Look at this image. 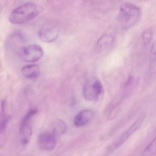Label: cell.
<instances>
[{"label": "cell", "mask_w": 156, "mask_h": 156, "mask_svg": "<svg viewBox=\"0 0 156 156\" xmlns=\"http://www.w3.org/2000/svg\"><path fill=\"white\" fill-rule=\"evenodd\" d=\"M44 8L34 3H25L17 6L10 13L9 20L13 24H22L34 19L42 12Z\"/></svg>", "instance_id": "6da1fadb"}, {"label": "cell", "mask_w": 156, "mask_h": 156, "mask_svg": "<svg viewBox=\"0 0 156 156\" xmlns=\"http://www.w3.org/2000/svg\"><path fill=\"white\" fill-rule=\"evenodd\" d=\"M140 16V9L135 5L125 2L120 6L118 18L123 29L128 30L134 26Z\"/></svg>", "instance_id": "7a4b0ae2"}, {"label": "cell", "mask_w": 156, "mask_h": 156, "mask_svg": "<svg viewBox=\"0 0 156 156\" xmlns=\"http://www.w3.org/2000/svg\"><path fill=\"white\" fill-rule=\"evenodd\" d=\"M83 94L86 101H99L102 99L104 94V89L102 83L97 78L89 79L84 84Z\"/></svg>", "instance_id": "3957f363"}, {"label": "cell", "mask_w": 156, "mask_h": 156, "mask_svg": "<svg viewBox=\"0 0 156 156\" xmlns=\"http://www.w3.org/2000/svg\"><path fill=\"white\" fill-rule=\"evenodd\" d=\"M36 109L29 110L23 117L19 128L21 142L23 145L27 144L29 143L32 135L31 122L33 117L37 114Z\"/></svg>", "instance_id": "277c9868"}, {"label": "cell", "mask_w": 156, "mask_h": 156, "mask_svg": "<svg viewBox=\"0 0 156 156\" xmlns=\"http://www.w3.org/2000/svg\"><path fill=\"white\" fill-rule=\"evenodd\" d=\"M145 116V114L140 115V116L137 118L132 125L125 132H124L109 147L108 150L110 152L114 151L121 147L124 143H125L134 133H135L140 128L144 120Z\"/></svg>", "instance_id": "5b68a950"}, {"label": "cell", "mask_w": 156, "mask_h": 156, "mask_svg": "<svg viewBox=\"0 0 156 156\" xmlns=\"http://www.w3.org/2000/svg\"><path fill=\"white\" fill-rule=\"evenodd\" d=\"M7 49L20 57L25 48L24 36L20 32L12 33L7 37L6 41Z\"/></svg>", "instance_id": "8992f818"}, {"label": "cell", "mask_w": 156, "mask_h": 156, "mask_svg": "<svg viewBox=\"0 0 156 156\" xmlns=\"http://www.w3.org/2000/svg\"><path fill=\"white\" fill-rule=\"evenodd\" d=\"M58 26L55 23H48L42 26L38 32V36L42 41L46 43H51L56 40L59 35Z\"/></svg>", "instance_id": "52a82bcc"}, {"label": "cell", "mask_w": 156, "mask_h": 156, "mask_svg": "<svg viewBox=\"0 0 156 156\" xmlns=\"http://www.w3.org/2000/svg\"><path fill=\"white\" fill-rule=\"evenodd\" d=\"M44 55L42 48L37 44H31L26 46L20 58L24 61L34 63L41 59Z\"/></svg>", "instance_id": "ba28073f"}, {"label": "cell", "mask_w": 156, "mask_h": 156, "mask_svg": "<svg viewBox=\"0 0 156 156\" xmlns=\"http://www.w3.org/2000/svg\"><path fill=\"white\" fill-rule=\"evenodd\" d=\"M115 36L116 29L111 27L98 39L96 44V50L102 52L110 48L114 42Z\"/></svg>", "instance_id": "9c48e42d"}, {"label": "cell", "mask_w": 156, "mask_h": 156, "mask_svg": "<svg viewBox=\"0 0 156 156\" xmlns=\"http://www.w3.org/2000/svg\"><path fill=\"white\" fill-rule=\"evenodd\" d=\"M57 138V136L52 132L41 134L38 139V147L44 151H53L56 147Z\"/></svg>", "instance_id": "30bf717a"}, {"label": "cell", "mask_w": 156, "mask_h": 156, "mask_svg": "<svg viewBox=\"0 0 156 156\" xmlns=\"http://www.w3.org/2000/svg\"><path fill=\"white\" fill-rule=\"evenodd\" d=\"M94 112L92 110L86 109L76 115L73 120L74 125L77 127H82L88 124L93 119Z\"/></svg>", "instance_id": "8fae6325"}, {"label": "cell", "mask_w": 156, "mask_h": 156, "mask_svg": "<svg viewBox=\"0 0 156 156\" xmlns=\"http://www.w3.org/2000/svg\"><path fill=\"white\" fill-rule=\"evenodd\" d=\"M39 67L36 65H28L24 66L21 69L22 75L27 79L37 78L40 75Z\"/></svg>", "instance_id": "7c38bea8"}, {"label": "cell", "mask_w": 156, "mask_h": 156, "mask_svg": "<svg viewBox=\"0 0 156 156\" xmlns=\"http://www.w3.org/2000/svg\"><path fill=\"white\" fill-rule=\"evenodd\" d=\"M67 130V127L66 124L62 120H57L53 124L52 132L58 137L65 134Z\"/></svg>", "instance_id": "4fadbf2b"}, {"label": "cell", "mask_w": 156, "mask_h": 156, "mask_svg": "<svg viewBox=\"0 0 156 156\" xmlns=\"http://www.w3.org/2000/svg\"><path fill=\"white\" fill-rule=\"evenodd\" d=\"M5 101L3 100L1 102V122H0V131L1 134L2 135L5 132L7 123L9 121L10 117L6 115L5 113Z\"/></svg>", "instance_id": "5bb4252c"}, {"label": "cell", "mask_w": 156, "mask_h": 156, "mask_svg": "<svg viewBox=\"0 0 156 156\" xmlns=\"http://www.w3.org/2000/svg\"><path fill=\"white\" fill-rule=\"evenodd\" d=\"M142 156H156V136L145 148Z\"/></svg>", "instance_id": "9a60e30c"}, {"label": "cell", "mask_w": 156, "mask_h": 156, "mask_svg": "<svg viewBox=\"0 0 156 156\" xmlns=\"http://www.w3.org/2000/svg\"><path fill=\"white\" fill-rule=\"evenodd\" d=\"M153 35V29L148 28L144 31L142 34V37L143 43L145 45H147L151 42Z\"/></svg>", "instance_id": "2e32d148"}, {"label": "cell", "mask_w": 156, "mask_h": 156, "mask_svg": "<svg viewBox=\"0 0 156 156\" xmlns=\"http://www.w3.org/2000/svg\"><path fill=\"white\" fill-rule=\"evenodd\" d=\"M120 104L115 105L111 109L108 114L107 118L109 121H112L116 118L120 111Z\"/></svg>", "instance_id": "e0dca14e"}, {"label": "cell", "mask_w": 156, "mask_h": 156, "mask_svg": "<svg viewBox=\"0 0 156 156\" xmlns=\"http://www.w3.org/2000/svg\"><path fill=\"white\" fill-rule=\"evenodd\" d=\"M151 56L152 60H156V41L153 43L151 46Z\"/></svg>", "instance_id": "ac0fdd59"}, {"label": "cell", "mask_w": 156, "mask_h": 156, "mask_svg": "<svg viewBox=\"0 0 156 156\" xmlns=\"http://www.w3.org/2000/svg\"><path fill=\"white\" fill-rule=\"evenodd\" d=\"M115 1H120V0H115Z\"/></svg>", "instance_id": "d6986e66"}]
</instances>
